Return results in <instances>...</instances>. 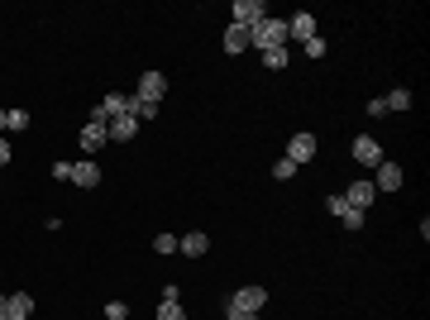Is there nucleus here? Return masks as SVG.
<instances>
[{
  "instance_id": "nucleus-1",
  "label": "nucleus",
  "mask_w": 430,
  "mask_h": 320,
  "mask_svg": "<svg viewBox=\"0 0 430 320\" xmlns=\"http://www.w3.org/2000/svg\"><path fill=\"white\" fill-rule=\"evenodd\" d=\"M249 48L268 53V48H287V19H263V24H254L249 29Z\"/></svg>"
},
{
  "instance_id": "nucleus-2",
  "label": "nucleus",
  "mask_w": 430,
  "mask_h": 320,
  "mask_svg": "<svg viewBox=\"0 0 430 320\" xmlns=\"http://www.w3.org/2000/svg\"><path fill=\"white\" fill-rule=\"evenodd\" d=\"M263 19H268V5L263 0H235L230 5V24H239V29H254Z\"/></svg>"
},
{
  "instance_id": "nucleus-3",
  "label": "nucleus",
  "mask_w": 430,
  "mask_h": 320,
  "mask_svg": "<svg viewBox=\"0 0 430 320\" xmlns=\"http://www.w3.org/2000/svg\"><path fill=\"white\" fill-rule=\"evenodd\" d=\"M268 306V287H239L230 301H225V311H249V316H258Z\"/></svg>"
},
{
  "instance_id": "nucleus-4",
  "label": "nucleus",
  "mask_w": 430,
  "mask_h": 320,
  "mask_svg": "<svg viewBox=\"0 0 430 320\" xmlns=\"http://www.w3.org/2000/svg\"><path fill=\"white\" fill-rule=\"evenodd\" d=\"M287 158L297 162V167L311 162V158H316V134H306V129H302V134H292V139H287Z\"/></svg>"
},
{
  "instance_id": "nucleus-5",
  "label": "nucleus",
  "mask_w": 430,
  "mask_h": 320,
  "mask_svg": "<svg viewBox=\"0 0 430 320\" xmlns=\"http://www.w3.org/2000/svg\"><path fill=\"white\" fill-rule=\"evenodd\" d=\"M139 120H134V115H115L111 125H106V139H111V144H129V139H134V134H139Z\"/></svg>"
},
{
  "instance_id": "nucleus-6",
  "label": "nucleus",
  "mask_w": 430,
  "mask_h": 320,
  "mask_svg": "<svg viewBox=\"0 0 430 320\" xmlns=\"http://www.w3.org/2000/svg\"><path fill=\"white\" fill-rule=\"evenodd\" d=\"M134 96H139V100H153V105H158V100L168 96V77H163V72H143V77H139V91H134Z\"/></svg>"
},
{
  "instance_id": "nucleus-7",
  "label": "nucleus",
  "mask_w": 430,
  "mask_h": 320,
  "mask_svg": "<svg viewBox=\"0 0 430 320\" xmlns=\"http://www.w3.org/2000/svg\"><path fill=\"white\" fill-rule=\"evenodd\" d=\"M373 201H378V187H373V182H349V192H344V206L368 210Z\"/></svg>"
},
{
  "instance_id": "nucleus-8",
  "label": "nucleus",
  "mask_w": 430,
  "mask_h": 320,
  "mask_svg": "<svg viewBox=\"0 0 430 320\" xmlns=\"http://www.w3.org/2000/svg\"><path fill=\"white\" fill-rule=\"evenodd\" d=\"M401 182H406V177H401V167L382 158L378 162V177H373V187H378V192H401Z\"/></svg>"
},
{
  "instance_id": "nucleus-9",
  "label": "nucleus",
  "mask_w": 430,
  "mask_h": 320,
  "mask_svg": "<svg viewBox=\"0 0 430 320\" xmlns=\"http://www.w3.org/2000/svg\"><path fill=\"white\" fill-rule=\"evenodd\" d=\"M287 38H316V15H306V10H297V15L287 19Z\"/></svg>"
},
{
  "instance_id": "nucleus-10",
  "label": "nucleus",
  "mask_w": 430,
  "mask_h": 320,
  "mask_svg": "<svg viewBox=\"0 0 430 320\" xmlns=\"http://www.w3.org/2000/svg\"><path fill=\"white\" fill-rule=\"evenodd\" d=\"M354 158L364 162V167H378V162H382V148H378V139L359 134V139H354Z\"/></svg>"
},
{
  "instance_id": "nucleus-11",
  "label": "nucleus",
  "mask_w": 430,
  "mask_h": 320,
  "mask_svg": "<svg viewBox=\"0 0 430 320\" xmlns=\"http://www.w3.org/2000/svg\"><path fill=\"white\" fill-rule=\"evenodd\" d=\"M106 144H111V139H106V125H101V120H86V129H81V148H86V153H101Z\"/></svg>"
},
{
  "instance_id": "nucleus-12",
  "label": "nucleus",
  "mask_w": 430,
  "mask_h": 320,
  "mask_svg": "<svg viewBox=\"0 0 430 320\" xmlns=\"http://www.w3.org/2000/svg\"><path fill=\"white\" fill-rule=\"evenodd\" d=\"M72 182H77L81 192H91V187H101V167H96L91 158H86V162H72Z\"/></svg>"
},
{
  "instance_id": "nucleus-13",
  "label": "nucleus",
  "mask_w": 430,
  "mask_h": 320,
  "mask_svg": "<svg viewBox=\"0 0 430 320\" xmlns=\"http://www.w3.org/2000/svg\"><path fill=\"white\" fill-rule=\"evenodd\" d=\"M5 316H10V320H29L34 316V296H29V291H15V296L5 301Z\"/></svg>"
},
{
  "instance_id": "nucleus-14",
  "label": "nucleus",
  "mask_w": 430,
  "mask_h": 320,
  "mask_svg": "<svg viewBox=\"0 0 430 320\" xmlns=\"http://www.w3.org/2000/svg\"><path fill=\"white\" fill-rule=\"evenodd\" d=\"M206 249H210V239L201 234V229H191L187 239H177V254H187V258H201Z\"/></svg>"
},
{
  "instance_id": "nucleus-15",
  "label": "nucleus",
  "mask_w": 430,
  "mask_h": 320,
  "mask_svg": "<svg viewBox=\"0 0 430 320\" xmlns=\"http://www.w3.org/2000/svg\"><path fill=\"white\" fill-rule=\"evenodd\" d=\"M244 48H249V29H239V24H230V29H225V53L235 58V53H244Z\"/></svg>"
},
{
  "instance_id": "nucleus-16",
  "label": "nucleus",
  "mask_w": 430,
  "mask_h": 320,
  "mask_svg": "<svg viewBox=\"0 0 430 320\" xmlns=\"http://www.w3.org/2000/svg\"><path fill=\"white\" fill-rule=\"evenodd\" d=\"M382 105H387V115H392V110H411V91L397 86V91H387V96H382Z\"/></svg>"
},
{
  "instance_id": "nucleus-17",
  "label": "nucleus",
  "mask_w": 430,
  "mask_h": 320,
  "mask_svg": "<svg viewBox=\"0 0 430 320\" xmlns=\"http://www.w3.org/2000/svg\"><path fill=\"white\" fill-rule=\"evenodd\" d=\"M134 120H139V125H153V120H158V105H153V100H139V96H134Z\"/></svg>"
},
{
  "instance_id": "nucleus-18",
  "label": "nucleus",
  "mask_w": 430,
  "mask_h": 320,
  "mask_svg": "<svg viewBox=\"0 0 430 320\" xmlns=\"http://www.w3.org/2000/svg\"><path fill=\"white\" fill-rule=\"evenodd\" d=\"M263 63H268L272 72H282V67L292 63V53H287V48H268V53H263Z\"/></svg>"
},
{
  "instance_id": "nucleus-19",
  "label": "nucleus",
  "mask_w": 430,
  "mask_h": 320,
  "mask_svg": "<svg viewBox=\"0 0 430 320\" xmlns=\"http://www.w3.org/2000/svg\"><path fill=\"white\" fill-rule=\"evenodd\" d=\"M158 320H187V311H182V301H163L158 306Z\"/></svg>"
},
{
  "instance_id": "nucleus-20",
  "label": "nucleus",
  "mask_w": 430,
  "mask_h": 320,
  "mask_svg": "<svg viewBox=\"0 0 430 320\" xmlns=\"http://www.w3.org/2000/svg\"><path fill=\"white\" fill-rule=\"evenodd\" d=\"M339 220H344V229H364V210L344 206V210H339Z\"/></svg>"
},
{
  "instance_id": "nucleus-21",
  "label": "nucleus",
  "mask_w": 430,
  "mask_h": 320,
  "mask_svg": "<svg viewBox=\"0 0 430 320\" xmlns=\"http://www.w3.org/2000/svg\"><path fill=\"white\" fill-rule=\"evenodd\" d=\"M272 177H277V182L297 177V162H292V158H277V162H272Z\"/></svg>"
},
{
  "instance_id": "nucleus-22",
  "label": "nucleus",
  "mask_w": 430,
  "mask_h": 320,
  "mask_svg": "<svg viewBox=\"0 0 430 320\" xmlns=\"http://www.w3.org/2000/svg\"><path fill=\"white\" fill-rule=\"evenodd\" d=\"M5 129H29V110H5Z\"/></svg>"
},
{
  "instance_id": "nucleus-23",
  "label": "nucleus",
  "mask_w": 430,
  "mask_h": 320,
  "mask_svg": "<svg viewBox=\"0 0 430 320\" xmlns=\"http://www.w3.org/2000/svg\"><path fill=\"white\" fill-rule=\"evenodd\" d=\"M153 254H177V234H158L153 239Z\"/></svg>"
},
{
  "instance_id": "nucleus-24",
  "label": "nucleus",
  "mask_w": 430,
  "mask_h": 320,
  "mask_svg": "<svg viewBox=\"0 0 430 320\" xmlns=\"http://www.w3.org/2000/svg\"><path fill=\"white\" fill-rule=\"evenodd\" d=\"M325 53H330V48H325V38H320V33H316V38H306V58H325Z\"/></svg>"
},
{
  "instance_id": "nucleus-25",
  "label": "nucleus",
  "mask_w": 430,
  "mask_h": 320,
  "mask_svg": "<svg viewBox=\"0 0 430 320\" xmlns=\"http://www.w3.org/2000/svg\"><path fill=\"white\" fill-rule=\"evenodd\" d=\"M125 316H129L125 301H111V306H106V320H125Z\"/></svg>"
},
{
  "instance_id": "nucleus-26",
  "label": "nucleus",
  "mask_w": 430,
  "mask_h": 320,
  "mask_svg": "<svg viewBox=\"0 0 430 320\" xmlns=\"http://www.w3.org/2000/svg\"><path fill=\"white\" fill-rule=\"evenodd\" d=\"M53 177L58 182H72V162H53Z\"/></svg>"
},
{
  "instance_id": "nucleus-27",
  "label": "nucleus",
  "mask_w": 430,
  "mask_h": 320,
  "mask_svg": "<svg viewBox=\"0 0 430 320\" xmlns=\"http://www.w3.org/2000/svg\"><path fill=\"white\" fill-rule=\"evenodd\" d=\"M230 320H258V316H249V311H225Z\"/></svg>"
},
{
  "instance_id": "nucleus-28",
  "label": "nucleus",
  "mask_w": 430,
  "mask_h": 320,
  "mask_svg": "<svg viewBox=\"0 0 430 320\" xmlns=\"http://www.w3.org/2000/svg\"><path fill=\"white\" fill-rule=\"evenodd\" d=\"M5 162H10V144H5V139H0V167H5Z\"/></svg>"
},
{
  "instance_id": "nucleus-29",
  "label": "nucleus",
  "mask_w": 430,
  "mask_h": 320,
  "mask_svg": "<svg viewBox=\"0 0 430 320\" xmlns=\"http://www.w3.org/2000/svg\"><path fill=\"white\" fill-rule=\"evenodd\" d=\"M5 301H10V296H0V316H5Z\"/></svg>"
},
{
  "instance_id": "nucleus-30",
  "label": "nucleus",
  "mask_w": 430,
  "mask_h": 320,
  "mask_svg": "<svg viewBox=\"0 0 430 320\" xmlns=\"http://www.w3.org/2000/svg\"><path fill=\"white\" fill-rule=\"evenodd\" d=\"M0 129H5V110H0Z\"/></svg>"
},
{
  "instance_id": "nucleus-31",
  "label": "nucleus",
  "mask_w": 430,
  "mask_h": 320,
  "mask_svg": "<svg viewBox=\"0 0 430 320\" xmlns=\"http://www.w3.org/2000/svg\"><path fill=\"white\" fill-rule=\"evenodd\" d=\"M0 320H10V316H0Z\"/></svg>"
}]
</instances>
